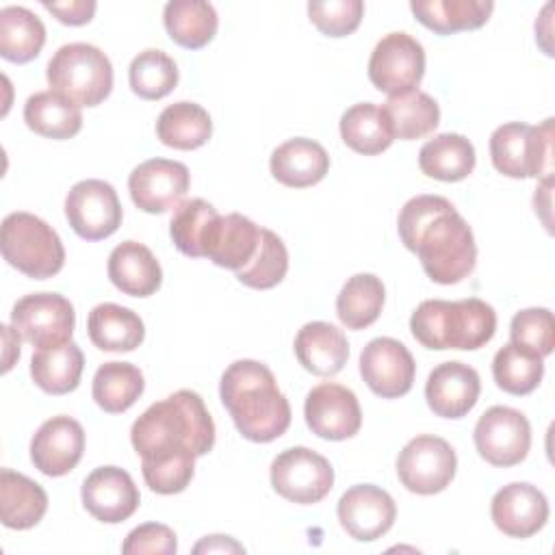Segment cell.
I'll list each match as a JSON object with an SVG mask.
<instances>
[{
  "label": "cell",
  "instance_id": "d6986e66",
  "mask_svg": "<svg viewBox=\"0 0 555 555\" xmlns=\"http://www.w3.org/2000/svg\"><path fill=\"white\" fill-rule=\"evenodd\" d=\"M82 505L100 522L117 525L130 518L141 501L132 477L119 466H100L82 483Z\"/></svg>",
  "mask_w": 555,
  "mask_h": 555
},
{
  "label": "cell",
  "instance_id": "9a60e30c",
  "mask_svg": "<svg viewBox=\"0 0 555 555\" xmlns=\"http://www.w3.org/2000/svg\"><path fill=\"white\" fill-rule=\"evenodd\" d=\"M360 375L377 397L397 399L410 392L416 362L403 343L379 336L364 345L360 353Z\"/></svg>",
  "mask_w": 555,
  "mask_h": 555
},
{
  "label": "cell",
  "instance_id": "83f0119b",
  "mask_svg": "<svg viewBox=\"0 0 555 555\" xmlns=\"http://www.w3.org/2000/svg\"><path fill=\"white\" fill-rule=\"evenodd\" d=\"M87 332L102 351H134L145 338L141 317L119 304L95 306L89 312Z\"/></svg>",
  "mask_w": 555,
  "mask_h": 555
},
{
  "label": "cell",
  "instance_id": "4dcf8cb0",
  "mask_svg": "<svg viewBox=\"0 0 555 555\" xmlns=\"http://www.w3.org/2000/svg\"><path fill=\"white\" fill-rule=\"evenodd\" d=\"M26 126L48 139H72L82 128L80 106L54 91H37L24 104Z\"/></svg>",
  "mask_w": 555,
  "mask_h": 555
},
{
  "label": "cell",
  "instance_id": "7dc6e473",
  "mask_svg": "<svg viewBox=\"0 0 555 555\" xmlns=\"http://www.w3.org/2000/svg\"><path fill=\"white\" fill-rule=\"evenodd\" d=\"M195 553H243V544H238L230 535H206L202 542L193 546Z\"/></svg>",
  "mask_w": 555,
  "mask_h": 555
},
{
  "label": "cell",
  "instance_id": "2e32d148",
  "mask_svg": "<svg viewBox=\"0 0 555 555\" xmlns=\"http://www.w3.org/2000/svg\"><path fill=\"white\" fill-rule=\"evenodd\" d=\"M304 416L312 434L325 440H347L362 427L356 392L336 382H323L308 392Z\"/></svg>",
  "mask_w": 555,
  "mask_h": 555
},
{
  "label": "cell",
  "instance_id": "60d3db41",
  "mask_svg": "<svg viewBox=\"0 0 555 555\" xmlns=\"http://www.w3.org/2000/svg\"><path fill=\"white\" fill-rule=\"evenodd\" d=\"M217 217L215 206L202 197L182 202L169 223V234L178 251L189 258H204V241Z\"/></svg>",
  "mask_w": 555,
  "mask_h": 555
},
{
  "label": "cell",
  "instance_id": "d4e9b609",
  "mask_svg": "<svg viewBox=\"0 0 555 555\" xmlns=\"http://www.w3.org/2000/svg\"><path fill=\"white\" fill-rule=\"evenodd\" d=\"M293 347L299 364L319 377L336 375L349 358V343L343 330L325 321L306 323L297 332Z\"/></svg>",
  "mask_w": 555,
  "mask_h": 555
},
{
  "label": "cell",
  "instance_id": "52a82bcc",
  "mask_svg": "<svg viewBox=\"0 0 555 555\" xmlns=\"http://www.w3.org/2000/svg\"><path fill=\"white\" fill-rule=\"evenodd\" d=\"M0 249L13 269L33 280L52 278L65 264V247L59 234L37 215L22 210L4 217Z\"/></svg>",
  "mask_w": 555,
  "mask_h": 555
},
{
  "label": "cell",
  "instance_id": "5bb4252c",
  "mask_svg": "<svg viewBox=\"0 0 555 555\" xmlns=\"http://www.w3.org/2000/svg\"><path fill=\"white\" fill-rule=\"evenodd\" d=\"M191 184L184 163L169 158H150L128 176V191L134 206L150 215H160L182 204Z\"/></svg>",
  "mask_w": 555,
  "mask_h": 555
},
{
  "label": "cell",
  "instance_id": "f6af8a7d",
  "mask_svg": "<svg viewBox=\"0 0 555 555\" xmlns=\"http://www.w3.org/2000/svg\"><path fill=\"white\" fill-rule=\"evenodd\" d=\"M178 551V540L171 527L163 522H145L134 527L124 544L121 553L124 555H173Z\"/></svg>",
  "mask_w": 555,
  "mask_h": 555
},
{
  "label": "cell",
  "instance_id": "74e56055",
  "mask_svg": "<svg viewBox=\"0 0 555 555\" xmlns=\"http://www.w3.org/2000/svg\"><path fill=\"white\" fill-rule=\"evenodd\" d=\"M145 382L139 366L130 362H104L95 375L91 395L93 401L108 414H121L143 395Z\"/></svg>",
  "mask_w": 555,
  "mask_h": 555
},
{
  "label": "cell",
  "instance_id": "7402d4cb",
  "mask_svg": "<svg viewBox=\"0 0 555 555\" xmlns=\"http://www.w3.org/2000/svg\"><path fill=\"white\" fill-rule=\"evenodd\" d=\"M260 234L262 228L238 212L219 215L206 234L204 258L236 273L256 256Z\"/></svg>",
  "mask_w": 555,
  "mask_h": 555
},
{
  "label": "cell",
  "instance_id": "836d02e7",
  "mask_svg": "<svg viewBox=\"0 0 555 555\" xmlns=\"http://www.w3.org/2000/svg\"><path fill=\"white\" fill-rule=\"evenodd\" d=\"M212 134V121L195 102H173L156 119V137L173 150H197Z\"/></svg>",
  "mask_w": 555,
  "mask_h": 555
},
{
  "label": "cell",
  "instance_id": "ffe728a7",
  "mask_svg": "<svg viewBox=\"0 0 555 555\" xmlns=\"http://www.w3.org/2000/svg\"><path fill=\"white\" fill-rule=\"evenodd\" d=\"M490 516L494 527L505 535L531 538L548 520V501L535 486L514 481L492 496Z\"/></svg>",
  "mask_w": 555,
  "mask_h": 555
},
{
  "label": "cell",
  "instance_id": "bcb514c9",
  "mask_svg": "<svg viewBox=\"0 0 555 555\" xmlns=\"http://www.w3.org/2000/svg\"><path fill=\"white\" fill-rule=\"evenodd\" d=\"M43 9H48L61 24L82 26L91 22L95 13L93 0H69V2H48L43 0Z\"/></svg>",
  "mask_w": 555,
  "mask_h": 555
},
{
  "label": "cell",
  "instance_id": "f35d334b",
  "mask_svg": "<svg viewBox=\"0 0 555 555\" xmlns=\"http://www.w3.org/2000/svg\"><path fill=\"white\" fill-rule=\"evenodd\" d=\"M492 375L503 392L522 397L540 386L544 375V362L540 356L529 353L514 343H507L494 353Z\"/></svg>",
  "mask_w": 555,
  "mask_h": 555
},
{
  "label": "cell",
  "instance_id": "e575fe53",
  "mask_svg": "<svg viewBox=\"0 0 555 555\" xmlns=\"http://www.w3.org/2000/svg\"><path fill=\"white\" fill-rule=\"evenodd\" d=\"M340 137L347 147L364 156L382 154L395 141L384 111L373 102L353 104L343 113Z\"/></svg>",
  "mask_w": 555,
  "mask_h": 555
},
{
  "label": "cell",
  "instance_id": "7c38bea8",
  "mask_svg": "<svg viewBox=\"0 0 555 555\" xmlns=\"http://www.w3.org/2000/svg\"><path fill=\"white\" fill-rule=\"evenodd\" d=\"M423 74L425 50L408 33H388L371 52L369 80L388 98L416 89Z\"/></svg>",
  "mask_w": 555,
  "mask_h": 555
},
{
  "label": "cell",
  "instance_id": "4316f807",
  "mask_svg": "<svg viewBox=\"0 0 555 555\" xmlns=\"http://www.w3.org/2000/svg\"><path fill=\"white\" fill-rule=\"evenodd\" d=\"M494 2L490 0H412L410 11L429 30L438 35H453L460 30L481 28Z\"/></svg>",
  "mask_w": 555,
  "mask_h": 555
},
{
  "label": "cell",
  "instance_id": "f1b7e54d",
  "mask_svg": "<svg viewBox=\"0 0 555 555\" xmlns=\"http://www.w3.org/2000/svg\"><path fill=\"white\" fill-rule=\"evenodd\" d=\"M418 167L434 180H464L475 169V147L464 134L442 132L421 147Z\"/></svg>",
  "mask_w": 555,
  "mask_h": 555
},
{
  "label": "cell",
  "instance_id": "3957f363",
  "mask_svg": "<svg viewBox=\"0 0 555 555\" xmlns=\"http://www.w3.org/2000/svg\"><path fill=\"white\" fill-rule=\"evenodd\" d=\"M219 397L238 434L251 442H271L291 425V403L258 360L232 362L221 375Z\"/></svg>",
  "mask_w": 555,
  "mask_h": 555
},
{
  "label": "cell",
  "instance_id": "4fadbf2b",
  "mask_svg": "<svg viewBox=\"0 0 555 555\" xmlns=\"http://www.w3.org/2000/svg\"><path fill=\"white\" fill-rule=\"evenodd\" d=\"M65 217L85 241H102L121 225V204L113 184L89 178L76 182L65 197Z\"/></svg>",
  "mask_w": 555,
  "mask_h": 555
},
{
  "label": "cell",
  "instance_id": "d6a6232c",
  "mask_svg": "<svg viewBox=\"0 0 555 555\" xmlns=\"http://www.w3.org/2000/svg\"><path fill=\"white\" fill-rule=\"evenodd\" d=\"M379 108L384 111L395 139H421L440 124L438 102L429 93L418 89L401 95H390Z\"/></svg>",
  "mask_w": 555,
  "mask_h": 555
},
{
  "label": "cell",
  "instance_id": "1f68e13d",
  "mask_svg": "<svg viewBox=\"0 0 555 555\" xmlns=\"http://www.w3.org/2000/svg\"><path fill=\"white\" fill-rule=\"evenodd\" d=\"M163 22L171 41L186 50H199L212 41L219 17L210 2L204 0H171L165 4Z\"/></svg>",
  "mask_w": 555,
  "mask_h": 555
},
{
  "label": "cell",
  "instance_id": "6da1fadb",
  "mask_svg": "<svg viewBox=\"0 0 555 555\" xmlns=\"http://www.w3.org/2000/svg\"><path fill=\"white\" fill-rule=\"evenodd\" d=\"M401 243L414 251L423 271L436 284H457L477 262V245L470 225L447 197L416 195L399 212Z\"/></svg>",
  "mask_w": 555,
  "mask_h": 555
},
{
  "label": "cell",
  "instance_id": "b9f144b4",
  "mask_svg": "<svg viewBox=\"0 0 555 555\" xmlns=\"http://www.w3.org/2000/svg\"><path fill=\"white\" fill-rule=\"evenodd\" d=\"M286 271H288V251L284 241L275 232L262 228L258 251L247 267L236 271V280L249 288L267 291L278 286L284 280Z\"/></svg>",
  "mask_w": 555,
  "mask_h": 555
},
{
  "label": "cell",
  "instance_id": "277c9868",
  "mask_svg": "<svg viewBox=\"0 0 555 555\" xmlns=\"http://www.w3.org/2000/svg\"><path fill=\"white\" fill-rule=\"evenodd\" d=\"M412 336L427 349H479L496 332V312L477 297L425 299L410 317Z\"/></svg>",
  "mask_w": 555,
  "mask_h": 555
},
{
  "label": "cell",
  "instance_id": "44dd1931",
  "mask_svg": "<svg viewBox=\"0 0 555 555\" xmlns=\"http://www.w3.org/2000/svg\"><path fill=\"white\" fill-rule=\"evenodd\" d=\"M481 392L479 373L464 362L438 364L425 384V399L429 410L442 418L466 416Z\"/></svg>",
  "mask_w": 555,
  "mask_h": 555
},
{
  "label": "cell",
  "instance_id": "8fae6325",
  "mask_svg": "<svg viewBox=\"0 0 555 555\" xmlns=\"http://www.w3.org/2000/svg\"><path fill=\"white\" fill-rule=\"evenodd\" d=\"M477 453L492 466L520 464L531 447V425L520 410L507 405L488 408L473 431Z\"/></svg>",
  "mask_w": 555,
  "mask_h": 555
},
{
  "label": "cell",
  "instance_id": "ee69618b",
  "mask_svg": "<svg viewBox=\"0 0 555 555\" xmlns=\"http://www.w3.org/2000/svg\"><path fill=\"white\" fill-rule=\"evenodd\" d=\"M310 22L327 37H347L351 35L364 15L362 0H325L308 2Z\"/></svg>",
  "mask_w": 555,
  "mask_h": 555
},
{
  "label": "cell",
  "instance_id": "9c48e42d",
  "mask_svg": "<svg viewBox=\"0 0 555 555\" xmlns=\"http://www.w3.org/2000/svg\"><path fill=\"white\" fill-rule=\"evenodd\" d=\"M457 457L453 447L431 434L412 438L397 457L399 481L416 494L442 492L455 477Z\"/></svg>",
  "mask_w": 555,
  "mask_h": 555
},
{
  "label": "cell",
  "instance_id": "e0dca14e",
  "mask_svg": "<svg viewBox=\"0 0 555 555\" xmlns=\"http://www.w3.org/2000/svg\"><path fill=\"white\" fill-rule=\"evenodd\" d=\"M340 527L358 542H373L388 533L397 518L392 496L373 483L351 486L336 507Z\"/></svg>",
  "mask_w": 555,
  "mask_h": 555
},
{
  "label": "cell",
  "instance_id": "ab89813d",
  "mask_svg": "<svg viewBox=\"0 0 555 555\" xmlns=\"http://www.w3.org/2000/svg\"><path fill=\"white\" fill-rule=\"evenodd\" d=\"M130 89L143 100H160L169 95L178 85L176 61L156 48L139 52L128 67Z\"/></svg>",
  "mask_w": 555,
  "mask_h": 555
},
{
  "label": "cell",
  "instance_id": "ba28073f",
  "mask_svg": "<svg viewBox=\"0 0 555 555\" xmlns=\"http://www.w3.org/2000/svg\"><path fill=\"white\" fill-rule=\"evenodd\" d=\"M271 486L291 503H319L334 486V468L321 453L308 447H291L271 462Z\"/></svg>",
  "mask_w": 555,
  "mask_h": 555
},
{
  "label": "cell",
  "instance_id": "8992f818",
  "mask_svg": "<svg viewBox=\"0 0 555 555\" xmlns=\"http://www.w3.org/2000/svg\"><path fill=\"white\" fill-rule=\"evenodd\" d=\"M490 158L507 178H538L553 182V117L540 126L509 121L490 137Z\"/></svg>",
  "mask_w": 555,
  "mask_h": 555
},
{
  "label": "cell",
  "instance_id": "d590c367",
  "mask_svg": "<svg viewBox=\"0 0 555 555\" xmlns=\"http://www.w3.org/2000/svg\"><path fill=\"white\" fill-rule=\"evenodd\" d=\"M386 291L377 275L356 273L351 275L336 297V314L349 330H364L373 325L384 308Z\"/></svg>",
  "mask_w": 555,
  "mask_h": 555
},
{
  "label": "cell",
  "instance_id": "7bdbcfd3",
  "mask_svg": "<svg viewBox=\"0 0 555 555\" xmlns=\"http://www.w3.org/2000/svg\"><path fill=\"white\" fill-rule=\"evenodd\" d=\"M512 343L540 358L553 353L555 323L548 308H525L512 317L509 323Z\"/></svg>",
  "mask_w": 555,
  "mask_h": 555
},
{
  "label": "cell",
  "instance_id": "30bf717a",
  "mask_svg": "<svg viewBox=\"0 0 555 555\" xmlns=\"http://www.w3.org/2000/svg\"><path fill=\"white\" fill-rule=\"evenodd\" d=\"M11 325L26 343L43 349L72 340L76 312L59 293H33L13 306Z\"/></svg>",
  "mask_w": 555,
  "mask_h": 555
},
{
  "label": "cell",
  "instance_id": "5b68a950",
  "mask_svg": "<svg viewBox=\"0 0 555 555\" xmlns=\"http://www.w3.org/2000/svg\"><path fill=\"white\" fill-rule=\"evenodd\" d=\"M50 91L78 106H98L113 89V65L108 56L91 43L61 46L46 69Z\"/></svg>",
  "mask_w": 555,
  "mask_h": 555
},
{
  "label": "cell",
  "instance_id": "484cf974",
  "mask_svg": "<svg viewBox=\"0 0 555 555\" xmlns=\"http://www.w3.org/2000/svg\"><path fill=\"white\" fill-rule=\"evenodd\" d=\"M48 512L46 490L11 468L0 470V520L9 529H30Z\"/></svg>",
  "mask_w": 555,
  "mask_h": 555
},
{
  "label": "cell",
  "instance_id": "ac0fdd59",
  "mask_svg": "<svg viewBox=\"0 0 555 555\" xmlns=\"http://www.w3.org/2000/svg\"><path fill=\"white\" fill-rule=\"evenodd\" d=\"M85 453V429L72 416L48 418L30 440V460L48 477H63Z\"/></svg>",
  "mask_w": 555,
  "mask_h": 555
},
{
  "label": "cell",
  "instance_id": "8d00e7d4",
  "mask_svg": "<svg viewBox=\"0 0 555 555\" xmlns=\"http://www.w3.org/2000/svg\"><path fill=\"white\" fill-rule=\"evenodd\" d=\"M46 43L43 22L26 7L0 9V56L11 63L33 61Z\"/></svg>",
  "mask_w": 555,
  "mask_h": 555
},
{
  "label": "cell",
  "instance_id": "cb8c5ba5",
  "mask_svg": "<svg viewBox=\"0 0 555 555\" xmlns=\"http://www.w3.org/2000/svg\"><path fill=\"white\" fill-rule=\"evenodd\" d=\"M269 167L273 178L284 186L306 189L325 178L330 171V156L321 143L295 137L273 150Z\"/></svg>",
  "mask_w": 555,
  "mask_h": 555
},
{
  "label": "cell",
  "instance_id": "603a6c76",
  "mask_svg": "<svg viewBox=\"0 0 555 555\" xmlns=\"http://www.w3.org/2000/svg\"><path fill=\"white\" fill-rule=\"evenodd\" d=\"M106 271L113 286L130 297H150L163 282L156 256L139 241L119 243L108 256Z\"/></svg>",
  "mask_w": 555,
  "mask_h": 555
},
{
  "label": "cell",
  "instance_id": "f546056e",
  "mask_svg": "<svg viewBox=\"0 0 555 555\" xmlns=\"http://www.w3.org/2000/svg\"><path fill=\"white\" fill-rule=\"evenodd\" d=\"M85 356L76 343L43 347L33 353L30 377L48 395L72 392L82 375Z\"/></svg>",
  "mask_w": 555,
  "mask_h": 555
},
{
  "label": "cell",
  "instance_id": "7a4b0ae2",
  "mask_svg": "<svg viewBox=\"0 0 555 555\" xmlns=\"http://www.w3.org/2000/svg\"><path fill=\"white\" fill-rule=\"evenodd\" d=\"M130 442L141 464L202 457L215 447V423L197 392L178 390L132 423Z\"/></svg>",
  "mask_w": 555,
  "mask_h": 555
}]
</instances>
